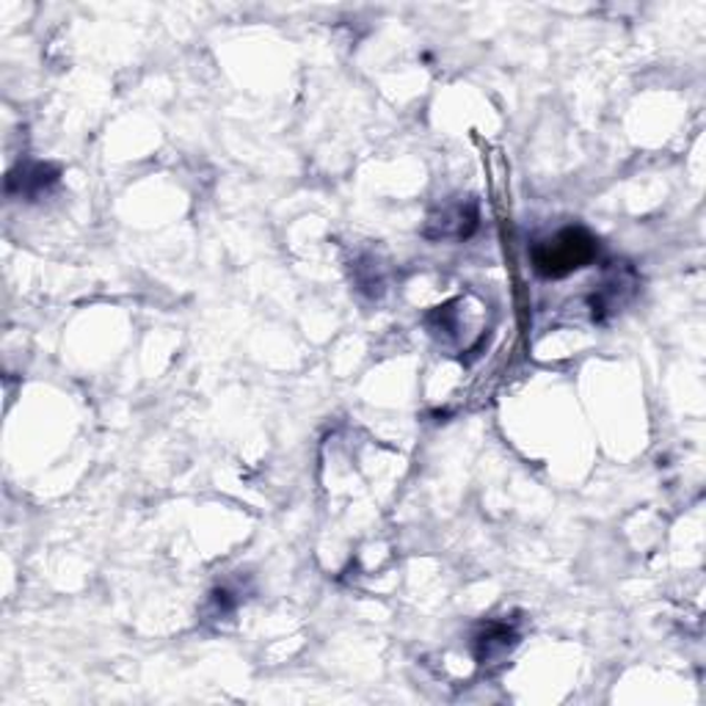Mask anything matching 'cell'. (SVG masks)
<instances>
[{
	"mask_svg": "<svg viewBox=\"0 0 706 706\" xmlns=\"http://www.w3.org/2000/svg\"><path fill=\"white\" fill-rule=\"evenodd\" d=\"M59 182V169L50 163H26L9 175V193L37 199Z\"/></svg>",
	"mask_w": 706,
	"mask_h": 706,
	"instance_id": "277c9868",
	"label": "cell"
},
{
	"mask_svg": "<svg viewBox=\"0 0 706 706\" xmlns=\"http://www.w3.org/2000/svg\"><path fill=\"white\" fill-rule=\"evenodd\" d=\"M478 227V208L475 202H453L430 212L425 235L434 240H464Z\"/></svg>",
	"mask_w": 706,
	"mask_h": 706,
	"instance_id": "7a4b0ae2",
	"label": "cell"
},
{
	"mask_svg": "<svg viewBox=\"0 0 706 706\" xmlns=\"http://www.w3.org/2000/svg\"><path fill=\"white\" fill-rule=\"evenodd\" d=\"M599 255V240L583 227H566L530 249L533 271L544 279H564L590 266Z\"/></svg>",
	"mask_w": 706,
	"mask_h": 706,
	"instance_id": "6da1fadb",
	"label": "cell"
},
{
	"mask_svg": "<svg viewBox=\"0 0 706 706\" xmlns=\"http://www.w3.org/2000/svg\"><path fill=\"white\" fill-rule=\"evenodd\" d=\"M519 643V633L505 622H491L475 635V657L480 665L503 663Z\"/></svg>",
	"mask_w": 706,
	"mask_h": 706,
	"instance_id": "3957f363",
	"label": "cell"
}]
</instances>
